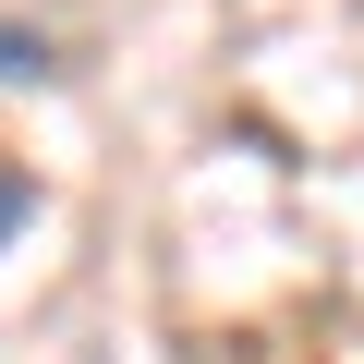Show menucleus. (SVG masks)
<instances>
[{"label": "nucleus", "mask_w": 364, "mask_h": 364, "mask_svg": "<svg viewBox=\"0 0 364 364\" xmlns=\"http://www.w3.org/2000/svg\"><path fill=\"white\" fill-rule=\"evenodd\" d=\"M0 85H61V37H37V25H0Z\"/></svg>", "instance_id": "1"}, {"label": "nucleus", "mask_w": 364, "mask_h": 364, "mask_svg": "<svg viewBox=\"0 0 364 364\" xmlns=\"http://www.w3.org/2000/svg\"><path fill=\"white\" fill-rule=\"evenodd\" d=\"M37 207H49V195H37V170H25V158H0V255L25 243V219H37Z\"/></svg>", "instance_id": "2"}]
</instances>
